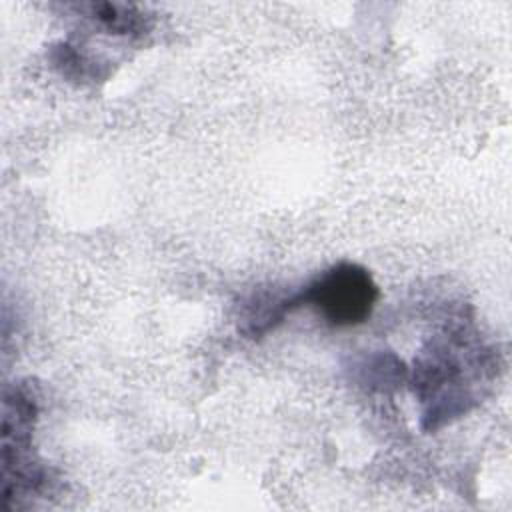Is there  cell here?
Returning <instances> with one entry per match:
<instances>
[{
    "label": "cell",
    "instance_id": "cell-1",
    "mask_svg": "<svg viewBox=\"0 0 512 512\" xmlns=\"http://www.w3.org/2000/svg\"><path fill=\"white\" fill-rule=\"evenodd\" d=\"M488 356L466 330H448L430 340L414 360V392L424 404L422 426L436 430L476 404V386L486 378Z\"/></svg>",
    "mask_w": 512,
    "mask_h": 512
},
{
    "label": "cell",
    "instance_id": "cell-2",
    "mask_svg": "<svg viewBox=\"0 0 512 512\" xmlns=\"http://www.w3.org/2000/svg\"><path fill=\"white\" fill-rule=\"evenodd\" d=\"M36 416L38 402L26 384L4 388L0 428V492L6 510L14 508L20 498L34 494L46 480V472L32 452V430Z\"/></svg>",
    "mask_w": 512,
    "mask_h": 512
},
{
    "label": "cell",
    "instance_id": "cell-3",
    "mask_svg": "<svg viewBox=\"0 0 512 512\" xmlns=\"http://www.w3.org/2000/svg\"><path fill=\"white\" fill-rule=\"evenodd\" d=\"M378 296L372 274L356 262H338L296 292L298 308L314 306L328 324L338 328L368 320Z\"/></svg>",
    "mask_w": 512,
    "mask_h": 512
},
{
    "label": "cell",
    "instance_id": "cell-4",
    "mask_svg": "<svg viewBox=\"0 0 512 512\" xmlns=\"http://www.w3.org/2000/svg\"><path fill=\"white\" fill-rule=\"evenodd\" d=\"M296 308H298L296 292L284 294L272 288L252 292L240 304L238 330L246 338H262L268 332H272L278 324H282L284 318Z\"/></svg>",
    "mask_w": 512,
    "mask_h": 512
},
{
    "label": "cell",
    "instance_id": "cell-5",
    "mask_svg": "<svg viewBox=\"0 0 512 512\" xmlns=\"http://www.w3.org/2000/svg\"><path fill=\"white\" fill-rule=\"evenodd\" d=\"M80 12L96 22L102 30L118 36H140L152 26L150 14L134 4L120 2H90L80 4Z\"/></svg>",
    "mask_w": 512,
    "mask_h": 512
}]
</instances>
